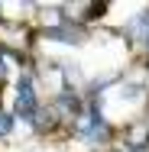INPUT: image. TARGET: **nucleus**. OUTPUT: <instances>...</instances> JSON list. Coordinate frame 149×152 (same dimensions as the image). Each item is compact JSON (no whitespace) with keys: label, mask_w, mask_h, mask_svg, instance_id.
Listing matches in <instances>:
<instances>
[{"label":"nucleus","mask_w":149,"mask_h":152,"mask_svg":"<svg viewBox=\"0 0 149 152\" xmlns=\"http://www.w3.org/2000/svg\"><path fill=\"white\" fill-rule=\"evenodd\" d=\"M16 110H20L23 117H29L32 110H36V94H32V84L26 78H23L20 88H16Z\"/></svg>","instance_id":"nucleus-1"},{"label":"nucleus","mask_w":149,"mask_h":152,"mask_svg":"<svg viewBox=\"0 0 149 152\" xmlns=\"http://www.w3.org/2000/svg\"><path fill=\"white\" fill-rule=\"evenodd\" d=\"M7 133H10V117L0 113V136H7Z\"/></svg>","instance_id":"nucleus-2"}]
</instances>
